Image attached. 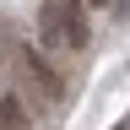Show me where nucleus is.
<instances>
[{
  "label": "nucleus",
  "mask_w": 130,
  "mask_h": 130,
  "mask_svg": "<svg viewBox=\"0 0 130 130\" xmlns=\"http://www.w3.org/2000/svg\"><path fill=\"white\" fill-rule=\"evenodd\" d=\"M87 43H92V27H87L81 0H43L38 6V49H49V54H81Z\"/></svg>",
  "instance_id": "obj_1"
},
{
  "label": "nucleus",
  "mask_w": 130,
  "mask_h": 130,
  "mask_svg": "<svg viewBox=\"0 0 130 130\" xmlns=\"http://www.w3.org/2000/svg\"><path fill=\"white\" fill-rule=\"evenodd\" d=\"M0 130H32V103H27L22 92L0 98Z\"/></svg>",
  "instance_id": "obj_3"
},
{
  "label": "nucleus",
  "mask_w": 130,
  "mask_h": 130,
  "mask_svg": "<svg viewBox=\"0 0 130 130\" xmlns=\"http://www.w3.org/2000/svg\"><path fill=\"white\" fill-rule=\"evenodd\" d=\"M81 6H87V11H103V6H108V0H81Z\"/></svg>",
  "instance_id": "obj_4"
},
{
  "label": "nucleus",
  "mask_w": 130,
  "mask_h": 130,
  "mask_svg": "<svg viewBox=\"0 0 130 130\" xmlns=\"http://www.w3.org/2000/svg\"><path fill=\"white\" fill-rule=\"evenodd\" d=\"M16 76H22V98L32 108H60L65 92H71L65 87V71L43 54V49H27V43L16 49Z\"/></svg>",
  "instance_id": "obj_2"
}]
</instances>
